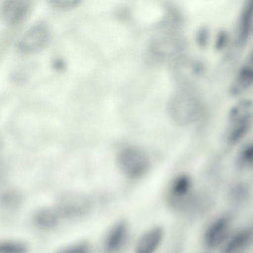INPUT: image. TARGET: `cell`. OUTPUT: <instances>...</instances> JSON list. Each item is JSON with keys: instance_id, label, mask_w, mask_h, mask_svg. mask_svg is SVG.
I'll use <instances>...</instances> for the list:
<instances>
[{"instance_id": "6da1fadb", "label": "cell", "mask_w": 253, "mask_h": 253, "mask_svg": "<svg viewBox=\"0 0 253 253\" xmlns=\"http://www.w3.org/2000/svg\"><path fill=\"white\" fill-rule=\"evenodd\" d=\"M227 141L235 144L248 133L253 123V100L241 98L230 109Z\"/></svg>"}, {"instance_id": "7a4b0ae2", "label": "cell", "mask_w": 253, "mask_h": 253, "mask_svg": "<svg viewBox=\"0 0 253 253\" xmlns=\"http://www.w3.org/2000/svg\"><path fill=\"white\" fill-rule=\"evenodd\" d=\"M117 162L121 171L126 177L135 179L148 169L150 161L147 154L136 147H127L120 151Z\"/></svg>"}, {"instance_id": "3957f363", "label": "cell", "mask_w": 253, "mask_h": 253, "mask_svg": "<svg viewBox=\"0 0 253 253\" xmlns=\"http://www.w3.org/2000/svg\"><path fill=\"white\" fill-rule=\"evenodd\" d=\"M51 37L50 25L45 21H39L31 26L21 36L17 46L23 53H35L45 47L49 43Z\"/></svg>"}, {"instance_id": "277c9868", "label": "cell", "mask_w": 253, "mask_h": 253, "mask_svg": "<svg viewBox=\"0 0 253 253\" xmlns=\"http://www.w3.org/2000/svg\"><path fill=\"white\" fill-rule=\"evenodd\" d=\"M253 33V0H247L242 5L236 27L235 43L238 47L244 46Z\"/></svg>"}, {"instance_id": "5b68a950", "label": "cell", "mask_w": 253, "mask_h": 253, "mask_svg": "<svg viewBox=\"0 0 253 253\" xmlns=\"http://www.w3.org/2000/svg\"><path fill=\"white\" fill-rule=\"evenodd\" d=\"M130 228L127 222L120 220L108 231L104 240V248L108 253H119L126 248L129 240Z\"/></svg>"}, {"instance_id": "8992f818", "label": "cell", "mask_w": 253, "mask_h": 253, "mask_svg": "<svg viewBox=\"0 0 253 253\" xmlns=\"http://www.w3.org/2000/svg\"><path fill=\"white\" fill-rule=\"evenodd\" d=\"M32 7V2L30 0H4L1 5V15L7 24L16 25L27 18Z\"/></svg>"}, {"instance_id": "52a82bcc", "label": "cell", "mask_w": 253, "mask_h": 253, "mask_svg": "<svg viewBox=\"0 0 253 253\" xmlns=\"http://www.w3.org/2000/svg\"><path fill=\"white\" fill-rule=\"evenodd\" d=\"M165 237V230L160 225L152 226L146 230L135 240L134 253H157Z\"/></svg>"}, {"instance_id": "ba28073f", "label": "cell", "mask_w": 253, "mask_h": 253, "mask_svg": "<svg viewBox=\"0 0 253 253\" xmlns=\"http://www.w3.org/2000/svg\"><path fill=\"white\" fill-rule=\"evenodd\" d=\"M231 225V218L228 215L221 216L214 219L206 228L203 236V241L210 249L219 246L228 235Z\"/></svg>"}, {"instance_id": "9c48e42d", "label": "cell", "mask_w": 253, "mask_h": 253, "mask_svg": "<svg viewBox=\"0 0 253 253\" xmlns=\"http://www.w3.org/2000/svg\"><path fill=\"white\" fill-rule=\"evenodd\" d=\"M89 202L85 196L78 193L63 194L58 199L57 209L59 214L72 216L82 214L87 211Z\"/></svg>"}, {"instance_id": "30bf717a", "label": "cell", "mask_w": 253, "mask_h": 253, "mask_svg": "<svg viewBox=\"0 0 253 253\" xmlns=\"http://www.w3.org/2000/svg\"><path fill=\"white\" fill-rule=\"evenodd\" d=\"M253 243V224L238 230L225 241L223 253H245Z\"/></svg>"}, {"instance_id": "8fae6325", "label": "cell", "mask_w": 253, "mask_h": 253, "mask_svg": "<svg viewBox=\"0 0 253 253\" xmlns=\"http://www.w3.org/2000/svg\"><path fill=\"white\" fill-rule=\"evenodd\" d=\"M253 87V67L245 62L236 71L229 86L233 96H240Z\"/></svg>"}, {"instance_id": "7c38bea8", "label": "cell", "mask_w": 253, "mask_h": 253, "mask_svg": "<svg viewBox=\"0 0 253 253\" xmlns=\"http://www.w3.org/2000/svg\"><path fill=\"white\" fill-rule=\"evenodd\" d=\"M59 215L57 210L43 208L36 212L34 220L36 224L40 228L49 229L55 227L57 225Z\"/></svg>"}, {"instance_id": "4fadbf2b", "label": "cell", "mask_w": 253, "mask_h": 253, "mask_svg": "<svg viewBox=\"0 0 253 253\" xmlns=\"http://www.w3.org/2000/svg\"><path fill=\"white\" fill-rule=\"evenodd\" d=\"M27 250V246L21 242L5 241L0 244V253H26Z\"/></svg>"}, {"instance_id": "5bb4252c", "label": "cell", "mask_w": 253, "mask_h": 253, "mask_svg": "<svg viewBox=\"0 0 253 253\" xmlns=\"http://www.w3.org/2000/svg\"><path fill=\"white\" fill-rule=\"evenodd\" d=\"M230 42V36L229 32L224 29L218 30L214 41V47L216 51L221 52L225 51Z\"/></svg>"}, {"instance_id": "9a60e30c", "label": "cell", "mask_w": 253, "mask_h": 253, "mask_svg": "<svg viewBox=\"0 0 253 253\" xmlns=\"http://www.w3.org/2000/svg\"><path fill=\"white\" fill-rule=\"evenodd\" d=\"M240 164L246 167H253V142L243 147L239 155Z\"/></svg>"}, {"instance_id": "2e32d148", "label": "cell", "mask_w": 253, "mask_h": 253, "mask_svg": "<svg viewBox=\"0 0 253 253\" xmlns=\"http://www.w3.org/2000/svg\"><path fill=\"white\" fill-rule=\"evenodd\" d=\"M89 247L86 242H80L64 247L56 253H89Z\"/></svg>"}, {"instance_id": "e0dca14e", "label": "cell", "mask_w": 253, "mask_h": 253, "mask_svg": "<svg viewBox=\"0 0 253 253\" xmlns=\"http://www.w3.org/2000/svg\"><path fill=\"white\" fill-rule=\"evenodd\" d=\"M49 5L53 8L59 10H68L76 7L80 3L79 0H50Z\"/></svg>"}, {"instance_id": "ac0fdd59", "label": "cell", "mask_w": 253, "mask_h": 253, "mask_svg": "<svg viewBox=\"0 0 253 253\" xmlns=\"http://www.w3.org/2000/svg\"><path fill=\"white\" fill-rule=\"evenodd\" d=\"M53 66L57 70H61L65 67V63L61 59H55L53 62Z\"/></svg>"}, {"instance_id": "d6986e66", "label": "cell", "mask_w": 253, "mask_h": 253, "mask_svg": "<svg viewBox=\"0 0 253 253\" xmlns=\"http://www.w3.org/2000/svg\"><path fill=\"white\" fill-rule=\"evenodd\" d=\"M245 62L253 67V49L249 53V54L245 60Z\"/></svg>"}]
</instances>
